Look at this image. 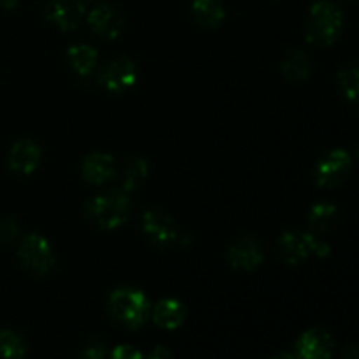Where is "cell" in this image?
I'll return each mask as SVG.
<instances>
[{
  "mask_svg": "<svg viewBox=\"0 0 359 359\" xmlns=\"http://www.w3.org/2000/svg\"><path fill=\"white\" fill-rule=\"evenodd\" d=\"M83 2H95V0H83Z\"/></svg>",
  "mask_w": 359,
  "mask_h": 359,
  "instance_id": "obj_30",
  "label": "cell"
},
{
  "mask_svg": "<svg viewBox=\"0 0 359 359\" xmlns=\"http://www.w3.org/2000/svg\"><path fill=\"white\" fill-rule=\"evenodd\" d=\"M151 316H153L154 325L160 326V328L175 330L184 323L186 309L179 300L167 298V300H161L154 305Z\"/></svg>",
  "mask_w": 359,
  "mask_h": 359,
  "instance_id": "obj_15",
  "label": "cell"
},
{
  "mask_svg": "<svg viewBox=\"0 0 359 359\" xmlns=\"http://www.w3.org/2000/svg\"><path fill=\"white\" fill-rule=\"evenodd\" d=\"M88 23H90V28L100 37L112 39L118 37L123 32V16L109 4H98L88 14Z\"/></svg>",
  "mask_w": 359,
  "mask_h": 359,
  "instance_id": "obj_10",
  "label": "cell"
},
{
  "mask_svg": "<svg viewBox=\"0 0 359 359\" xmlns=\"http://www.w3.org/2000/svg\"><path fill=\"white\" fill-rule=\"evenodd\" d=\"M337 217V207L333 203H318L309 212V224L314 231H326Z\"/></svg>",
  "mask_w": 359,
  "mask_h": 359,
  "instance_id": "obj_21",
  "label": "cell"
},
{
  "mask_svg": "<svg viewBox=\"0 0 359 359\" xmlns=\"http://www.w3.org/2000/svg\"><path fill=\"white\" fill-rule=\"evenodd\" d=\"M228 262L238 270L258 269L263 262L262 245L252 237H241L228 249Z\"/></svg>",
  "mask_w": 359,
  "mask_h": 359,
  "instance_id": "obj_12",
  "label": "cell"
},
{
  "mask_svg": "<svg viewBox=\"0 0 359 359\" xmlns=\"http://www.w3.org/2000/svg\"><path fill=\"white\" fill-rule=\"evenodd\" d=\"M107 311L116 323L128 330H137L149 319L151 304L140 290L119 287L109 297Z\"/></svg>",
  "mask_w": 359,
  "mask_h": 359,
  "instance_id": "obj_1",
  "label": "cell"
},
{
  "mask_svg": "<svg viewBox=\"0 0 359 359\" xmlns=\"http://www.w3.org/2000/svg\"><path fill=\"white\" fill-rule=\"evenodd\" d=\"M137 81V63L126 56H119L105 63L98 72V83L107 91L121 93Z\"/></svg>",
  "mask_w": 359,
  "mask_h": 359,
  "instance_id": "obj_7",
  "label": "cell"
},
{
  "mask_svg": "<svg viewBox=\"0 0 359 359\" xmlns=\"http://www.w3.org/2000/svg\"><path fill=\"white\" fill-rule=\"evenodd\" d=\"M16 4L18 0H0V7H4V9H13Z\"/></svg>",
  "mask_w": 359,
  "mask_h": 359,
  "instance_id": "obj_28",
  "label": "cell"
},
{
  "mask_svg": "<svg viewBox=\"0 0 359 359\" xmlns=\"http://www.w3.org/2000/svg\"><path fill=\"white\" fill-rule=\"evenodd\" d=\"M27 342L23 337L11 330L0 332V359H23Z\"/></svg>",
  "mask_w": 359,
  "mask_h": 359,
  "instance_id": "obj_19",
  "label": "cell"
},
{
  "mask_svg": "<svg viewBox=\"0 0 359 359\" xmlns=\"http://www.w3.org/2000/svg\"><path fill=\"white\" fill-rule=\"evenodd\" d=\"M49 23L60 30H74L84 16L83 0H49L44 9Z\"/></svg>",
  "mask_w": 359,
  "mask_h": 359,
  "instance_id": "obj_9",
  "label": "cell"
},
{
  "mask_svg": "<svg viewBox=\"0 0 359 359\" xmlns=\"http://www.w3.org/2000/svg\"><path fill=\"white\" fill-rule=\"evenodd\" d=\"M270 359H298V358L291 356V354H287V353H279V354H276V356L270 358Z\"/></svg>",
  "mask_w": 359,
  "mask_h": 359,
  "instance_id": "obj_29",
  "label": "cell"
},
{
  "mask_svg": "<svg viewBox=\"0 0 359 359\" xmlns=\"http://www.w3.org/2000/svg\"><path fill=\"white\" fill-rule=\"evenodd\" d=\"M193 18L202 27L216 28L224 18L223 0H195L191 6Z\"/></svg>",
  "mask_w": 359,
  "mask_h": 359,
  "instance_id": "obj_17",
  "label": "cell"
},
{
  "mask_svg": "<svg viewBox=\"0 0 359 359\" xmlns=\"http://www.w3.org/2000/svg\"><path fill=\"white\" fill-rule=\"evenodd\" d=\"M346 359H359V346H353L347 349Z\"/></svg>",
  "mask_w": 359,
  "mask_h": 359,
  "instance_id": "obj_27",
  "label": "cell"
},
{
  "mask_svg": "<svg viewBox=\"0 0 359 359\" xmlns=\"http://www.w3.org/2000/svg\"><path fill=\"white\" fill-rule=\"evenodd\" d=\"M142 230L151 244L158 248H167L179 241V228L170 216L163 214L161 210H147L142 217Z\"/></svg>",
  "mask_w": 359,
  "mask_h": 359,
  "instance_id": "obj_8",
  "label": "cell"
},
{
  "mask_svg": "<svg viewBox=\"0 0 359 359\" xmlns=\"http://www.w3.org/2000/svg\"><path fill=\"white\" fill-rule=\"evenodd\" d=\"M67 60L79 76H90L97 67V49L88 44H72L67 49Z\"/></svg>",
  "mask_w": 359,
  "mask_h": 359,
  "instance_id": "obj_16",
  "label": "cell"
},
{
  "mask_svg": "<svg viewBox=\"0 0 359 359\" xmlns=\"http://www.w3.org/2000/svg\"><path fill=\"white\" fill-rule=\"evenodd\" d=\"M279 249L283 258L290 265H297L307 259L311 255L326 256L330 252V245L318 241L314 235L304 233V231H286L279 241Z\"/></svg>",
  "mask_w": 359,
  "mask_h": 359,
  "instance_id": "obj_4",
  "label": "cell"
},
{
  "mask_svg": "<svg viewBox=\"0 0 359 359\" xmlns=\"http://www.w3.org/2000/svg\"><path fill=\"white\" fill-rule=\"evenodd\" d=\"M20 233V228H18L16 221L6 217V219H0V244H7V242L14 241Z\"/></svg>",
  "mask_w": 359,
  "mask_h": 359,
  "instance_id": "obj_24",
  "label": "cell"
},
{
  "mask_svg": "<svg viewBox=\"0 0 359 359\" xmlns=\"http://www.w3.org/2000/svg\"><path fill=\"white\" fill-rule=\"evenodd\" d=\"M339 86L344 97L349 100H359V63H353L340 70Z\"/></svg>",
  "mask_w": 359,
  "mask_h": 359,
  "instance_id": "obj_22",
  "label": "cell"
},
{
  "mask_svg": "<svg viewBox=\"0 0 359 359\" xmlns=\"http://www.w3.org/2000/svg\"><path fill=\"white\" fill-rule=\"evenodd\" d=\"M18 256H20L21 265L35 276L48 273L55 263V256H53L48 241L35 233L23 238L20 249H18Z\"/></svg>",
  "mask_w": 359,
  "mask_h": 359,
  "instance_id": "obj_6",
  "label": "cell"
},
{
  "mask_svg": "<svg viewBox=\"0 0 359 359\" xmlns=\"http://www.w3.org/2000/svg\"><path fill=\"white\" fill-rule=\"evenodd\" d=\"M312 70V60L307 53L293 51L283 62V72L290 81L307 79Z\"/></svg>",
  "mask_w": 359,
  "mask_h": 359,
  "instance_id": "obj_18",
  "label": "cell"
},
{
  "mask_svg": "<svg viewBox=\"0 0 359 359\" xmlns=\"http://www.w3.org/2000/svg\"><path fill=\"white\" fill-rule=\"evenodd\" d=\"M130 210H132L130 198L126 196V193L119 191V189L102 193V195L91 198L86 205L90 219L102 230H114V228L121 226L128 219Z\"/></svg>",
  "mask_w": 359,
  "mask_h": 359,
  "instance_id": "obj_2",
  "label": "cell"
},
{
  "mask_svg": "<svg viewBox=\"0 0 359 359\" xmlns=\"http://www.w3.org/2000/svg\"><path fill=\"white\" fill-rule=\"evenodd\" d=\"M333 339L325 330H309L298 339L297 358L298 359H330L333 354Z\"/></svg>",
  "mask_w": 359,
  "mask_h": 359,
  "instance_id": "obj_11",
  "label": "cell"
},
{
  "mask_svg": "<svg viewBox=\"0 0 359 359\" xmlns=\"http://www.w3.org/2000/svg\"><path fill=\"white\" fill-rule=\"evenodd\" d=\"M81 359H109V353L100 340H90L81 351Z\"/></svg>",
  "mask_w": 359,
  "mask_h": 359,
  "instance_id": "obj_23",
  "label": "cell"
},
{
  "mask_svg": "<svg viewBox=\"0 0 359 359\" xmlns=\"http://www.w3.org/2000/svg\"><path fill=\"white\" fill-rule=\"evenodd\" d=\"M83 177L91 184H104L116 177V161L114 158L105 153H91L83 161Z\"/></svg>",
  "mask_w": 359,
  "mask_h": 359,
  "instance_id": "obj_14",
  "label": "cell"
},
{
  "mask_svg": "<svg viewBox=\"0 0 359 359\" xmlns=\"http://www.w3.org/2000/svg\"><path fill=\"white\" fill-rule=\"evenodd\" d=\"M149 174V165L142 158H132L126 163L125 172H123V189L125 191H133L144 182V179Z\"/></svg>",
  "mask_w": 359,
  "mask_h": 359,
  "instance_id": "obj_20",
  "label": "cell"
},
{
  "mask_svg": "<svg viewBox=\"0 0 359 359\" xmlns=\"http://www.w3.org/2000/svg\"><path fill=\"white\" fill-rule=\"evenodd\" d=\"M147 359H172V353L167 349V347H154L149 353Z\"/></svg>",
  "mask_w": 359,
  "mask_h": 359,
  "instance_id": "obj_26",
  "label": "cell"
},
{
  "mask_svg": "<svg viewBox=\"0 0 359 359\" xmlns=\"http://www.w3.org/2000/svg\"><path fill=\"white\" fill-rule=\"evenodd\" d=\"M41 161V147L34 140L21 139L11 147L9 156H7V165L13 172L21 175H28L37 168Z\"/></svg>",
  "mask_w": 359,
  "mask_h": 359,
  "instance_id": "obj_13",
  "label": "cell"
},
{
  "mask_svg": "<svg viewBox=\"0 0 359 359\" xmlns=\"http://www.w3.org/2000/svg\"><path fill=\"white\" fill-rule=\"evenodd\" d=\"M356 154H358V158H359V146H358V151H356Z\"/></svg>",
  "mask_w": 359,
  "mask_h": 359,
  "instance_id": "obj_31",
  "label": "cell"
},
{
  "mask_svg": "<svg viewBox=\"0 0 359 359\" xmlns=\"http://www.w3.org/2000/svg\"><path fill=\"white\" fill-rule=\"evenodd\" d=\"M353 160L344 149H333L326 153L316 165V182L321 188H337L351 174Z\"/></svg>",
  "mask_w": 359,
  "mask_h": 359,
  "instance_id": "obj_5",
  "label": "cell"
},
{
  "mask_svg": "<svg viewBox=\"0 0 359 359\" xmlns=\"http://www.w3.org/2000/svg\"><path fill=\"white\" fill-rule=\"evenodd\" d=\"M342 11L333 2H318L309 13L307 39L318 46H330L339 39L342 32Z\"/></svg>",
  "mask_w": 359,
  "mask_h": 359,
  "instance_id": "obj_3",
  "label": "cell"
},
{
  "mask_svg": "<svg viewBox=\"0 0 359 359\" xmlns=\"http://www.w3.org/2000/svg\"><path fill=\"white\" fill-rule=\"evenodd\" d=\"M111 359H144L140 351H137L132 346H118L112 351Z\"/></svg>",
  "mask_w": 359,
  "mask_h": 359,
  "instance_id": "obj_25",
  "label": "cell"
}]
</instances>
